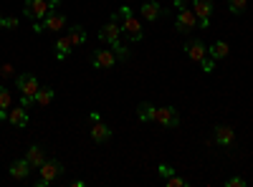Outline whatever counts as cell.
<instances>
[{
    "label": "cell",
    "instance_id": "cell-10",
    "mask_svg": "<svg viewBox=\"0 0 253 187\" xmlns=\"http://www.w3.org/2000/svg\"><path fill=\"white\" fill-rule=\"evenodd\" d=\"M61 28H66V15L58 13L56 8H51V10L46 13V18H43V31H48V33H58Z\"/></svg>",
    "mask_w": 253,
    "mask_h": 187
},
{
    "label": "cell",
    "instance_id": "cell-31",
    "mask_svg": "<svg viewBox=\"0 0 253 187\" xmlns=\"http://www.w3.org/2000/svg\"><path fill=\"white\" fill-rule=\"evenodd\" d=\"M248 182L243 180V177H228L225 180V187H246Z\"/></svg>",
    "mask_w": 253,
    "mask_h": 187
},
{
    "label": "cell",
    "instance_id": "cell-22",
    "mask_svg": "<svg viewBox=\"0 0 253 187\" xmlns=\"http://www.w3.org/2000/svg\"><path fill=\"white\" fill-rule=\"evenodd\" d=\"M71 51H74V46H71L69 36H66V38H58V40H56V58H58V61H63V58H66V56H69Z\"/></svg>",
    "mask_w": 253,
    "mask_h": 187
},
{
    "label": "cell",
    "instance_id": "cell-4",
    "mask_svg": "<svg viewBox=\"0 0 253 187\" xmlns=\"http://www.w3.org/2000/svg\"><path fill=\"white\" fill-rule=\"evenodd\" d=\"M175 28H177L180 33H190L193 28H198V15L193 13V8H182V10H177Z\"/></svg>",
    "mask_w": 253,
    "mask_h": 187
},
{
    "label": "cell",
    "instance_id": "cell-28",
    "mask_svg": "<svg viewBox=\"0 0 253 187\" xmlns=\"http://www.w3.org/2000/svg\"><path fill=\"white\" fill-rule=\"evenodd\" d=\"M200 69H203V74H213V71H215V58L205 56V58L200 61Z\"/></svg>",
    "mask_w": 253,
    "mask_h": 187
},
{
    "label": "cell",
    "instance_id": "cell-17",
    "mask_svg": "<svg viewBox=\"0 0 253 187\" xmlns=\"http://www.w3.org/2000/svg\"><path fill=\"white\" fill-rule=\"evenodd\" d=\"M8 124H13V127H18V129H23L26 124H28V112H26V107L10 109V112H8Z\"/></svg>",
    "mask_w": 253,
    "mask_h": 187
},
{
    "label": "cell",
    "instance_id": "cell-16",
    "mask_svg": "<svg viewBox=\"0 0 253 187\" xmlns=\"http://www.w3.org/2000/svg\"><path fill=\"white\" fill-rule=\"evenodd\" d=\"M31 170H33V167L28 164V159L23 157V159H15V162L10 164V170H8V172H10V177H13V180H28Z\"/></svg>",
    "mask_w": 253,
    "mask_h": 187
},
{
    "label": "cell",
    "instance_id": "cell-26",
    "mask_svg": "<svg viewBox=\"0 0 253 187\" xmlns=\"http://www.w3.org/2000/svg\"><path fill=\"white\" fill-rule=\"evenodd\" d=\"M10 104H13V96L5 86H0V109H10Z\"/></svg>",
    "mask_w": 253,
    "mask_h": 187
},
{
    "label": "cell",
    "instance_id": "cell-21",
    "mask_svg": "<svg viewBox=\"0 0 253 187\" xmlns=\"http://www.w3.org/2000/svg\"><path fill=\"white\" fill-rule=\"evenodd\" d=\"M69 40H71V46H84L86 43V28L84 26H71L69 28Z\"/></svg>",
    "mask_w": 253,
    "mask_h": 187
},
{
    "label": "cell",
    "instance_id": "cell-9",
    "mask_svg": "<svg viewBox=\"0 0 253 187\" xmlns=\"http://www.w3.org/2000/svg\"><path fill=\"white\" fill-rule=\"evenodd\" d=\"M117 56L112 53V48H99L91 53V66L94 69H114Z\"/></svg>",
    "mask_w": 253,
    "mask_h": 187
},
{
    "label": "cell",
    "instance_id": "cell-29",
    "mask_svg": "<svg viewBox=\"0 0 253 187\" xmlns=\"http://www.w3.org/2000/svg\"><path fill=\"white\" fill-rule=\"evenodd\" d=\"M165 182H167V187H187V180H185V177H177V175L167 177Z\"/></svg>",
    "mask_w": 253,
    "mask_h": 187
},
{
    "label": "cell",
    "instance_id": "cell-5",
    "mask_svg": "<svg viewBox=\"0 0 253 187\" xmlns=\"http://www.w3.org/2000/svg\"><path fill=\"white\" fill-rule=\"evenodd\" d=\"M15 86L20 89V96H36V91L41 89L38 78L33 74H18L15 76Z\"/></svg>",
    "mask_w": 253,
    "mask_h": 187
},
{
    "label": "cell",
    "instance_id": "cell-18",
    "mask_svg": "<svg viewBox=\"0 0 253 187\" xmlns=\"http://www.w3.org/2000/svg\"><path fill=\"white\" fill-rule=\"evenodd\" d=\"M228 53H230V46L225 43V40H215V43L208 48V56H210V58H215V61L228 58Z\"/></svg>",
    "mask_w": 253,
    "mask_h": 187
},
{
    "label": "cell",
    "instance_id": "cell-19",
    "mask_svg": "<svg viewBox=\"0 0 253 187\" xmlns=\"http://www.w3.org/2000/svg\"><path fill=\"white\" fill-rule=\"evenodd\" d=\"M53 96H56V91H53L51 86H46V89H38V91H36V96H33V104H38L41 109H46L48 104L53 101Z\"/></svg>",
    "mask_w": 253,
    "mask_h": 187
},
{
    "label": "cell",
    "instance_id": "cell-23",
    "mask_svg": "<svg viewBox=\"0 0 253 187\" xmlns=\"http://www.w3.org/2000/svg\"><path fill=\"white\" fill-rule=\"evenodd\" d=\"M228 10L233 15H243L248 10V0H228Z\"/></svg>",
    "mask_w": 253,
    "mask_h": 187
},
{
    "label": "cell",
    "instance_id": "cell-37",
    "mask_svg": "<svg viewBox=\"0 0 253 187\" xmlns=\"http://www.w3.org/2000/svg\"><path fill=\"white\" fill-rule=\"evenodd\" d=\"M58 3H61V0H48V5H51V8H56Z\"/></svg>",
    "mask_w": 253,
    "mask_h": 187
},
{
    "label": "cell",
    "instance_id": "cell-8",
    "mask_svg": "<svg viewBox=\"0 0 253 187\" xmlns=\"http://www.w3.org/2000/svg\"><path fill=\"white\" fill-rule=\"evenodd\" d=\"M48 10H51L48 0H26V5H23V13H26V18H31V20L46 18Z\"/></svg>",
    "mask_w": 253,
    "mask_h": 187
},
{
    "label": "cell",
    "instance_id": "cell-27",
    "mask_svg": "<svg viewBox=\"0 0 253 187\" xmlns=\"http://www.w3.org/2000/svg\"><path fill=\"white\" fill-rule=\"evenodd\" d=\"M0 23H3V28L13 31V28H18V26H20V20H18V18H13V15H0Z\"/></svg>",
    "mask_w": 253,
    "mask_h": 187
},
{
    "label": "cell",
    "instance_id": "cell-25",
    "mask_svg": "<svg viewBox=\"0 0 253 187\" xmlns=\"http://www.w3.org/2000/svg\"><path fill=\"white\" fill-rule=\"evenodd\" d=\"M132 15H134V13H132V8H129V5H122V8L117 10V13H112V20H117V23H122L124 18H132Z\"/></svg>",
    "mask_w": 253,
    "mask_h": 187
},
{
    "label": "cell",
    "instance_id": "cell-7",
    "mask_svg": "<svg viewBox=\"0 0 253 187\" xmlns=\"http://www.w3.org/2000/svg\"><path fill=\"white\" fill-rule=\"evenodd\" d=\"M193 13L198 15L200 28H210V15H213V3L210 0H193Z\"/></svg>",
    "mask_w": 253,
    "mask_h": 187
},
{
    "label": "cell",
    "instance_id": "cell-14",
    "mask_svg": "<svg viewBox=\"0 0 253 187\" xmlns=\"http://www.w3.org/2000/svg\"><path fill=\"white\" fill-rule=\"evenodd\" d=\"M26 159H28V164L33 170H38L41 164H43L48 157H46V147H41V144H33V147H28L26 150Z\"/></svg>",
    "mask_w": 253,
    "mask_h": 187
},
{
    "label": "cell",
    "instance_id": "cell-11",
    "mask_svg": "<svg viewBox=\"0 0 253 187\" xmlns=\"http://www.w3.org/2000/svg\"><path fill=\"white\" fill-rule=\"evenodd\" d=\"M139 15H142V20H147V23H155V20H160L165 15V8L157 3V0H147V3H142V8H139Z\"/></svg>",
    "mask_w": 253,
    "mask_h": 187
},
{
    "label": "cell",
    "instance_id": "cell-33",
    "mask_svg": "<svg viewBox=\"0 0 253 187\" xmlns=\"http://www.w3.org/2000/svg\"><path fill=\"white\" fill-rule=\"evenodd\" d=\"M51 185V180H46V177H38L36 180V187H48Z\"/></svg>",
    "mask_w": 253,
    "mask_h": 187
},
{
    "label": "cell",
    "instance_id": "cell-6",
    "mask_svg": "<svg viewBox=\"0 0 253 187\" xmlns=\"http://www.w3.org/2000/svg\"><path fill=\"white\" fill-rule=\"evenodd\" d=\"M182 51H185V56H187L190 61H195V64H200V61L208 56V46L203 43L200 38H190L187 43L182 46Z\"/></svg>",
    "mask_w": 253,
    "mask_h": 187
},
{
    "label": "cell",
    "instance_id": "cell-12",
    "mask_svg": "<svg viewBox=\"0 0 253 187\" xmlns=\"http://www.w3.org/2000/svg\"><path fill=\"white\" fill-rule=\"evenodd\" d=\"M122 38V26L117 23V20H109L107 26H101V31H99V40H104L107 46H112L114 40H119Z\"/></svg>",
    "mask_w": 253,
    "mask_h": 187
},
{
    "label": "cell",
    "instance_id": "cell-2",
    "mask_svg": "<svg viewBox=\"0 0 253 187\" xmlns=\"http://www.w3.org/2000/svg\"><path fill=\"white\" fill-rule=\"evenodd\" d=\"M122 36H126V40H132V43H139V40L144 38V31H142V23L132 15V18H124L122 20Z\"/></svg>",
    "mask_w": 253,
    "mask_h": 187
},
{
    "label": "cell",
    "instance_id": "cell-38",
    "mask_svg": "<svg viewBox=\"0 0 253 187\" xmlns=\"http://www.w3.org/2000/svg\"><path fill=\"white\" fill-rule=\"evenodd\" d=\"M0 28H3V23H0Z\"/></svg>",
    "mask_w": 253,
    "mask_h": 187
},
{
    "label": "cell",
    "instance_id": "cell-24",
    "mask_svg": "<svg viewBox=\"0 0 253 187\" xmlns=\"http://www.w3.org/2000/svg\"><path fill=\"white\" fill-rule=\"evenodd\" d=\"M112 53L117 56V61H126V58H129V48H126L122 40H114V43H112Z\"/></svg>",
    "mask_w": 253,
    "mask_h": 187
},
{
    "label": "cell",
    "instance_id": "cell-3",
    "mask_svg": "<svg viewBox=\"0 0 253 187\" xmlns=\"http://www.w3.org/2000/svg\"><path fill=\"white\" fill-rule=\"evenodd\" d=\"M213 142L218 144V147H223V150H230V147H233V142H236L233 127H228V124H218V127L213 129Z\"/></svg>",
    "mask_w": 253,
    "mask_h": 187
},
{
    "label": "cell",
    "instance_id": "cell-20",
    "mask_svg": "<svg viewBox=\"0 0 253 187\" xmlns=\"http://www.w3.org/2000/svg\"><path fill=\"white\" fill-rule=\"evenodd\" d=\"M155 112H157V107H152L150 101H142L139 107H137V119L139 121H155Z\"/></svg>",
    "mask_w": 253,
    "mask_h": 187
},
{
    "label": "cell",
    "instance_id": "cell-36",
    "mask_svg": "<svg viewBox=\"0 0 253 187\" xmlns=\"http://www.w3.org/2000/svg\"><path fill=\"white\" fill-rule=\"evenodd\" d=\"M84 185H86L84 180H74V182H71V187H84Z\"/></svg>",
    "mask_w": 253,
    "mask_h": 187
},
{
    "label": "cell",
    "instance_id": "cell-13",
    "mask_svg": "<svg viewBox=\"0 0 253 187\" xmlns=\"http://www.w3.org/2000/svg\"><path fill=\"white\" fill-rule=\"evenodd\" d=\"M38 172H41V177H46V180L53 182V180H58L63 175V164H61V159H46L38 167Z\"/></svg>",
    "mask_w": 253,
    "mask_h": 187
},
{
    "label": "cell",
    "instance_id": "cell-34",
    "mask_svg": "<svg viewBox=\"0 0 253 187\" xmlns=\"http://www.w3.org/2000/svg\"><path fill=\"white\" fill-rule=\"evenodd\" d=\"M89 121H91V124H94V121H101V116H99V112H91V114H89Z\"/></svg>",
    "mask_w": 253,
    "mask_h": 187
},
{
    "label": "cell",
    "instance_id": "cell-35",
    "mask_svg": "<svg viewBox=\"0 0 253 187\" xmlns=\"http://www.w3.org/2000/svg\"><path fill=\"white\" fill-rule=\"evenodd\" d=\"M175 8L182 10V8H187V3H185V0H175Z\"/></svg>",
    "mask_w": 253,
    "mask_h": 187
},
{
    "label": "cell",
    "instance_id": "cell-15",
    "mask_svg": "<svg viewBox=\"0 0 253 187\" xmlns=\"http://www.w3.org/2000/svg\"><path fill=\"white\" fill-rule=\"evenodd\" d=\"M89 134H91V139H94L96 144H107V142L112 139V129H109L104 121H94L91 129H89Z\"/></svg>",
    "mask_w": 253,
    "mask_h": 187
},
{
    "label": "cell",
    "instance_id": "cell-32",
    "mask_svg": "<svg viewBox=\"0 0 253 187\" xmlns=\"http://www.w3.org/2000/svg\"><path fill=\"white\" fill-rule=\"evenodd\" d=\"M0 76H3V78H10V76H13V66H10V64H5L3 69H0Z\"/></svg>",
    "mask_w": 253,
    "mask_h": 187
},
{
    "label": "cell",
    "instance_id": "cell-1",
    "mask_svg": "<svg viewBox=\"0 0 253 187\" xmlns=\"http://www.w3.org/2000/svg\"><path fill=\"white\" fill-rule=\"evenodd\" d=\"M155 121L160 124L162 129H175L177 124H180V114L175 107H160L155 112Z\"/></svg>",
    "mask_w": 253,
    "mask_h": 187
},
{
    "label": "cell",
    "instance_id": "cell-30",
    "mask_svg": "<svg viewBox=\"0 0 253 187\" xmlns=\"http://www.w3.org/2000/svg\"><path fill=\"white\" fill-rule=\"evenodd\" d=\"M157 175H160L162 180H167V177H172V175H175V170L170 167V164H160V167H157Z\"/></svg>",
    "mask_w": 253,
    "mask_h": 187
}]
</instances>
